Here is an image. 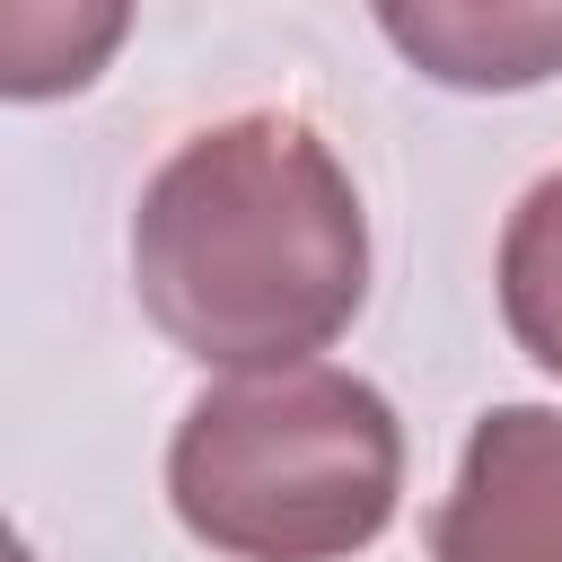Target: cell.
<instances>
[{"label":"cell","instance_id":"277c9868","mask_svg":"<svg viewBox=\"0 0 562 562\" xmlns=\"http://www.w3.org/2000/svg\"><path fill=\"white\" fill-rule=\"evenodd\" d=\"M386 44L430 70L439 88H536L562 70V9L544 0H422V9H378Z\"/></svg>","mask_w":562,"mask_h":562},{"label":"cell","instance_id":"5b68a950","mask_svg":"<svg viewBox=\"0 0 562 562\" xmlns=\"http://www.w3.org/2000/svg\"><path fill=\"white\" fill-rule=\"evenodd\" d=\"M501 316L518 351L562 378V167L527 184V202L501 228Z\"/></svg>","mask_w":562,"mask_h":562},{"label":"cell","instance_id":"7a4b0ae2","mask_svg":"<svg viewBox=\"0 0 562 562\" xmlns=\"http://www.w3.org/2000/svg\"><path fill=\"white\" fill-rule=\"evenodd\" d=\"M404 492L395 404L351 369L211 386L167 448L176 518L228 562H342L386 536Z\"/></svg>","mask_w":562,"mask_h":562},{"label":"cell","instance_id":"3957f363","mask_svg":"<svg viewBox=\"0 0 562 562\" xmlns=\"http://www.w3.org/2000/svg\"><path fill=\"white\" fill-rule=\"evenodd\" d=\"M430 562H562V413L501 404L430 518Z\"/></svg>","mask_w":562,"mask_h":562},{"label":"cell","instance_id":"6da1fadb","mask_svg":"<svg viewBox=\"0 0 562 562\" xmlns=\"http://www.w3.org/2000/svg\"><path fill=\"white\" fill-rule=\"evenodd\" d=\"M132 290L202 369H307L369 290V220L299 114H228L167 149L132 211Z\"/></svg>","mask_w":562,"mask_h":562}]
</instances>
